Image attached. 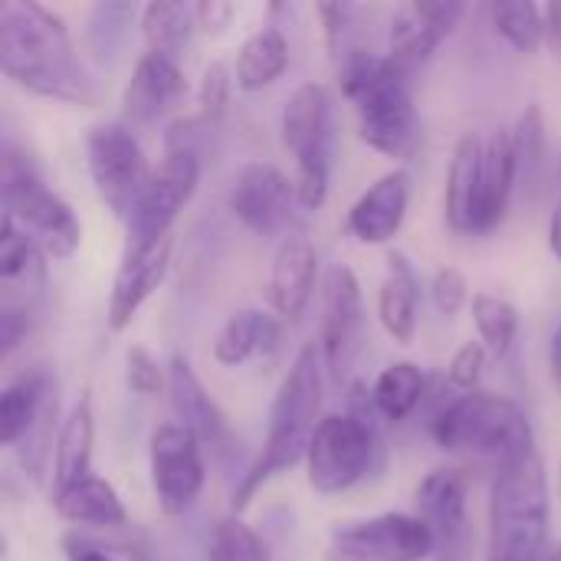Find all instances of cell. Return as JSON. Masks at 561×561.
Segmentation results:
<instances>
[{
	"instance_id": "cell-27",
	"label": "cell",
	"mask_w": 561,
	"mask_h": 561,
	"mask_svg": "<svg viewBox=\"0 0 561 561\" xmlns=\"http://www.w3.org/2000/svg\"><path fill=\"white\" fill-rule=\"evenodd\" d=\"M53 510L69 526H89V529H125L128 510L118 496V490L102 477H85L69 490L53 493Z\"/></svg>"
},
{
	"instance_id": "cell-9",
	"label": "cell",
	"mask_w": 561,
	"mask_h": 561,
	"mask_svg": "<svg viewBox=\"0 0 561 561\" xmlns=\"http://www.w3.org/2000/svg\"><path fill=\"white\" fill-rule=\"evenodd\" d=\"M201 184V151L164 148L161 161L148 171V181L125 220V253H145L171 240L174 220L191 204Z\"/></svg>"
},
{
	"instance_id": "cell-14",
	"label": "cell",
	"mask_w": 561,
	"mask_h": 561,
	"mask_svg": "<svg viewBox=\"0 0 561 561\" xmlns=\"http://www.w3.org/2000/svg\"><path fill=\"white\" fill-rule=\"evenodd\" d=\"M414 516L434 536V561H470L473 526H470V480L463 470L440 467L427 473L414 490Z\"/></svg>"
},
{
	"instance_id": "cell-1",
	"label": "cell",
	"mask_w": 561,
	"mask_h": 561,
	"mask_svg": "<svg viewBox=\"0 0 561 561\" xmlns=\"http://www.w3.org/2000/svg\"><path fill=\"white\" fill-rule=\"evenodd\" d=\"M0 72L30 95L95 108L102 89L76 56L59 13L36 0L0 3Z\"/></svg>"
},
{
	"instance_id": "cell-48",
	"label": "cell",
	"mask_w": 561,
	"mask_h": 561,
	"mask_svg": "<svg viewBox=\"0 0 561 561\" xmlns=\"http://www.w3.org/2000/svg\"><path fill=\"white\" fill-rule=\"evenodd\" d=\"M546 561H561V546H552V549L546 552Z\"/></svg>"
},
{
	"instance_id": "cell-5",
	"label": "cell",
	"mask_w": 561,
	"mask_h": 561,
	"mask_svg": "<svg viewBox=\"0 0 561 561\" xmlns=\"http://www.w3.org/2000/svg\"><path fill=\"white\" fill-rule=\"evenodd\" d=\"M549 477L539 450L493 470L490 483V552L486 561H546L549 542Z\"/></svg>"
},
{
	"instance_id": "cell-30",
	"label": "cell",
	"mask_w": 561,
	"mask_h": 561,
	"mask_svg": "<svg viewBox=\"0 0 561 561\" xmlns=\"http://www.w3.org/2000/svg\"><path fill=\"white\" fill-rule=\"evenodd\" d=\"M424 394H427V371L417 362H391L388 368H381V375L371 385L375 408L381 421L391 424L408 421L424 401Z\"/></svg>"
},
{
	"instance_id": "cell-39",
	"label": "cell",
	"mask_w": 561,
	"mask_h": 561,
	"mask_svg": "<svg viewBox=\"0 0 561 561\" xmlns=\"http://www.w3.org/2000/svg\"><path fill=\"white\" fill-rule=\"evenodd\" d=\"M125 378H128V388L141 398H154L168 388V368L145 345H128Z\"/></svg>"
},
{
	"instance_id": "cell-16",
	"label": "cell",
	"mask_w": 561,
	"mask_h": 561,
	"mask_svg": "<svg viewBox=\"0 0 561 561\" xmlns=\"http://www.w3.org/2000/svg\"><path fill=\"white\" fill-rule=\"evenodd\" d=\"M463 13L467 7L454 0H414L398 7L388 26V56L414 76L457 30Z\"/></svg>"
},
{
	"instance_id": "cell-8",
	"label": "cell",
	"mask_w": 561,
	"mask_h": 561,
	"mask_svg": "<svg viewBox=\"0 0 561 561\" xmlns=\"http://www.w3.org/2000/svg\"><path fill=\"white\" fill-rule=\"evenodd\" d=\"M332 92L325 82H302L279 115V138L296 164V187L306 214L322 210L332 184Z\"/></svg>"
},
{
	"instance_id": "cell-31",
	"label": "cell",
	"mask_w": 561,
	"mask_h": 561,
	"mask_svg": "<svg viewBox=\"0 0 561 561\" xmlns=\"http://www.w3.org/2000/svg\"><path fill=\"white\" fill-rule=\"evenodd\" d=\"M194 26H197L194 3H181V0H151L138 13L145 49L164 53V56H181Z\"/></svg>"
},
{
	"instance_id": "cell-24",
	"label": "cell",
	"mask_w": 561,
	"mask_h": 561,
	"mask_svg": "<svg viewBox=\"0 0 561 561\" xmlns=\"http://www.w3.org/2000/svg\"><path fill=\"white\" fill-rule=\"evenodd\" d=\"M417 309H421V279L408 253L388 250L385 276L378 286V322L398 342L411 345L417 335Z\"/></svg>"
},
{
	"instance_id": "cell-11",
	"label": "cell",
	"mask_w": 561,
	"mask_h": 561,
	"mask_svg": "<svg viewBox=\"0 0 561 561\" xmlns=\"http://www.w3.org/2000/svg\"><path fill=\"white\" fill-rule=\"evenodd\" d=\"M434 536L414 513H378L335 523L325 561H427Z\"/></svg>"
},
{
	"instance_id": "cell-22",
	"label": "cell",
	"mask_w": 561,
	"mask_h": 561,
	"mask_svg": "<svg viewBox=\"0 0 561 561\" xmlns=\"http://www.w3.org/2000/svg\"><path fill=\"white\" fill-rule=\"evenodd\" d=\"M516 187H519V174H516L513 135L506 128H493L490 135H483L480 194H477V214H473V233L470 237H486L506 220V210H510Z\"/></svg>"
},
{
	"instance_id": "cell-29",
	"label": "cell",
	"mask_w": 561,
	"mask_h": 561,
	"mask_svg": "<svg viewBox=\"0 0 561 561\" xmlns=\"http://www.w3.org/2000/svg\"><path fill=\"white\" fill-rule=\"evenodd\" d=\"M289 69V39L279 26H260L250 33L237 53L233 79L243 92L270 89Z\"/></svg>"
},
{
	"instance_id": "cell-4",
	"label": "cell",
	"mask_w": 561,
	"mask_h": 561,
	"mask_svg": "<svg viewBox=\"0 0 561 561\" xmlns=\"http://www.w3.org/2000/svg\"><path fill=\"white\" fill-rule=\"evenodd\" d=\"M345 391V411L322 417L306 457V480L319 496L348 493L362 480L378 477L388 463L371 388L365 381H352Z\"/></svg>"
},
{
	"instance_id": "cell-3",
	"label": "cell",
	"mask_w": 561,
	"mask_h": 561,
	"mask_svg": "<svg viewBox=\"0 0 561 561\" xmlns=\"http://www.w3.org/2000/svg\"><path fill=\"white\" fill-rule=\"evenodd\" d=\"M342 95L358 112V138L385 158H411L421 145V118L414 108V76L388 53L358 56L335 66Z\"/></svg>"
},
{
	"instance_id": "cell-25",
	"label": "cell",
	"mask_w": 561,
	"mask_h": 561,
	"mask_svg": "<svg viewBox=\"0 0 561 561\" xmlns=\"http://www.w3.org/2000/svg\"><path fill=\"white\" fill-rule=\"evenodd\" d=\"M283 345V322L266 309H240L233 312L217 339H214V362L224 368H240L253 358H276Z\"/></svg>"
},
{
	"instance_id": "cell-13",
	"label": "cell",
	"mask_w": 561,
	"mask_h": 561,
	"mask_svg": "<svg viewBox=\"0 0 561 561\" xmlns=\"http://www.w3.org/2000/svg\"><path fill=\"white\" fill-rule=\"evenodd\" d=\"M148 473L161 513L184 516L201 500L207 483L204 444L178 421L158 424L148 437Z\"/></svg>"
},
{
	"instance_id": "cell-47",
	"label": "cell",
	"mask_w": 561,
	"mask_h": 561,
	"mask_svg": "<svg viewBox=\"0 0 561 561\" xmlns=\"http://www.w3.org/2000/svg\"><path fill=\"white\" fill-rule=\"evenodd\" d=\"M549 250L561 263V197L559 204H556V210H552V220H549Z\"/></svg>"
},
{
	"instance_id": "cell-42",
	"label": "cell",
	"mask_w": 561,
	"mask_h": 561,
	"mask_svg": "<svg viewBox=\"0 0 561 561\" xmlns=\"http://www.w3.org/2000/svg\"><path fill=\"white\" fill-rule=\"evenodd\" d=\"M33 329V312L23 299H13L3 293V302H0V358L7 362L30 335Z\"/></svg>"
},
{
	"instance_id": "cell-20",
	"label": "cell",
	"mask_w": 561,
	"mask_h": 561,
	"mask_svg": "<svg viewBox=\"0 0 561 561\" xmlns=\"http://www.w3.org/2000/svg\"><path fill=\"white\" fill-rule=\"evenodd\" d=\"M319 279V253L302 233L279 240L270 266V306L279 322H299L312 302Z\"/></svg>"
},
{
	"instance_id": "cell-12",
	"label": "cell",
	"mask_w": 561,
	"mask_h": 561,
	"mask_svg": "<svg viewBox=\"0 0 561 561\" xmlns=\"http://www.w3.org/2000/svg\"><path fill=\"white\" fill-rule=\"evenodd\" d=\"M365 332V296L352 266L339 263L325 273L322 283V319H319V352L325 375L335 388H348V375L362 352Z\"/></svg>"
},
{
	"instance_id": "cell-21",
	"label": "cell",
	"mask_w": 561,
	"mask_h": 561,
	"mask_svg": "<svg viewBox=\"0 0 561 561\" xmlns=\"http://www.w3.org/2000/svg\"><path fill=\"white\" fill-rule=\"evenodd\" d=\"M171 250H174V237L145 253H122V263L108 293V309H105L112 332H125L141 312V306L154 296V289L161 286L171 266Z\"/></svg>"
},
{
	"instance_id": "cell-41",
	"label": "cell",
	"mask_w": 561,
	"mask_h": 561,
	"mask_svg": "<svg viewBox=\"0 0 561 561\" xmlns=\"http://www.w3.org/2000/svg\"><path fill=\"white\" fill-rule=\"evenodd\" d=\"M431 299L440 316H457L460 309H467L473 299H470V283H467L463 270L440 266L431 279Z\"/></svg>"
},
{
	"instance_id": "cell-19",
	"label": "cell",
	"mask_w": 561,
	"mask_h": 561,
	"mask_svg": "<svg viewBox=\"0 0 561 561\" xmlns=\"http://www.w3.org/2000/svg\"><path fill=\"white\" fill-rule=\"evenodd\" d=\"M187 92V79L178 56L145 49L131 69V79L122 92V122L128 128L158 122L168 108H174Z\"/></svg>"
},
{
	"instance_id": "cell-18",
	"label": "cell",
	"mask_w": 561,
	"mask_h": 561,
	"mask_svg": "<svg viewBox=\"0 0 561 561\" xmlns=\"http://www.w3.org/2000/svg\"><path fill=\"white\" fill-rule=\"evenodd\" d=\"M408 207H411V174L404 168H391L355 197L345 227L358 243L385 247L401 233L408 220Z\"/></svg>"
},
{
	"instance_id": "cell-34",
	"label": "cell",
	"mask_w": 561,
	"mask_h": 561,
	"mask_svg": "<svg viewBox=\"0 0 561 561\" xmlns=\"http://www.w3.org/2000/svg\"><path fill=\"white\" fill-rule=\"evenodd\" d=\"M43 247L30 230H23L10 214H0V279L7 289L13 283H43Z\"/></svg>"
},
{
	"instance_id": "cell-10",
	"label": "cell",
	"mask_w": 561,
	"mask_h": 561,
	"mask_svg": "<svg viewBox=\"0 0 561 561\" xmlns=\"http://www.w3.org/2000/svg\"><path fill=\"white\" fill-rule=\"evenodd\" d=\"M85 164L95 187V197L115 220H128L145 181L148 161L125 122H99L85 135Z\"/></svg>"
},
{
	"instance_id": "cell-32",
	"label": "cell",
	"mask_w": 561,
	"mask_h": 561,
	"mask_svg": "<svg viewBox=\"0 0 561 561\" xmlns=\"http://www.w3.org/2000/svg\"><path fill=\"white\" fill-rule=\"evenodd\" d=\"M510 135H513L519 187L529 194H539L546 171H549V125H546L542 105L539 102L526 105V112L516 118V128Z\"/></svg>"
},
{
	"instance_id": "cell-23",
	"label": "cell",
	"mask_w": 561,
	"mask_h": 561,
	"mask_svg": "<svg viewBox=\"0 0 561 561\" xmlns=\"http://www.w3.org/2000/svg\"><path fill=\"white\" fill-rule=\"evenodd\" d=\"M56 404V381L46 368L13 375L0 391V444L16 450Z\"/></svg>"
},
{
	"instance_id": "cell-7",
	"label": "cell",
	"mask_w": 561,
	"mask_h": 561,
	"mask_svg": "<svg viewBox=\"0 0 561 561\" xmlns=\"http://www.w3.org/2000/svg\"><path fill=\"white\" fill-rule=\"evenodd\" d=\"M3 214L36 237L49 260H69L82 243V224L76 210L46 184L39 164L13 141L3 145L0 158Z\"/></svg>"
},
{
	"instance_id": "cell-46",
	"label": "cell",
	"mask_w": 561,
	"mask_h": 561,
	"mask_svg": "<svg viewBox=\"0 0 561 561\" xmlns=\"http://www.w3.org/2000/svg\"><path fill=\"white\" fill-rule=\"evenodd\" d=\"M549 378L556 385V391L561 394V319L552 332V342H549Z\"/></svg>"
},
{
	"instance_id": "cell-35",
	"label": "cell",
	"mask_w": 561,
	"mask_h": 561,
	"mask_svg": "<svg viewBox=\"0 0 561 561\" xmlns=\"http://www.w3.org/2000/svg\"><path fill=\"white\" fill-rule=\"evenodd\" d=\"M493 30L516 49V53H539L546 46V7L529 0H506L490 7Z\"/></svg>"
},
{
	"instance_id": "cell-37",
	"label": "cell",
	"mask_w": 561,
	"mask_h": 561,
	"mask_svg": "<svg viewBox=\"0 0 561 561\" xmlns=\"http://www.w3.org/2000/svg\"><path fill=\"white\" fill-rule=\"evenodd\" d=\"M141 10H135L131 3H99L92 10V20H89V46L99 59L105 56H115V49L122 46L131 20L138 16Z\"/></svg>"
},
{
	"instance_id": "cell-50",
	"label": "cell",
	"mask_w": 561,
	"mask_h": 561,
	"mask_svg": "<svg viewBox=\"0 0 561 561\" xmlns=\"http://www.w3.org/2000/svg\"><path fill=\"white\" fill-rule=\"evenodd\" d=\"M559 178H561V161H559Z\"/></svg>"
},
{
	"instance_id": "cell-36",
	"label": "cell",
	"mask_w": 561,
	"mask_h": 561,
	"mask_svg": "<svg viewBox=\"0 0 561 561\" xmlns=\"http://www.w3.org/2000/svg\"><path fill=\"white\" fill-rule=\"evenodd\" d=\"M207 561H270V546L243 516L230 513L210 533Z\"/></svg>"
},
{
	"instance_id": "cell-28",
	"label": "cell",
	"mask_w": 561,
	"mask_h": 561,
	"mask_svg": "<svg viewBox=\"0 0 561 561\" xmlns=\"http://www.w3.org/2000/svg\"><path fill=\"white\" fill-rule=\"evenodd\" d=\"M480 158H483V135L467 131L454 148L447 191H444L447 227L460 237L473 233V214H477V194H480Z\"/></svg>"
},
{
	"instance_id": "cell-2",
	"label": "cell",
	"mask_w": 561,
	"mask_h": 561,
	"mask_svg": "<svg viewBox=\"0 0 561 561\" xmlns=\"http://www.w3.org/2000/svg\"><path fill=\"white\" fill-rule=\"evenodd\" d=\"M325 365H322V352L316 342L302 345L289 365V371L283 375L276 398L270 404V417H266V440L263 450L256 454V460L243 470L240 483L233 486V513L240 516L253 496L276 480L279 473H289L293 467L306 463L312 437L322 424V391H325Z\"/></svg>"
},
{
	"instance_id": "cell-33",
	"label": "cell",
	"mask_w": 561,
	"mask_h": 561,
	"mask_svg": "<svg viewBox=\"0 0 561 561\" xmlns=\"http://www.w3.org/2000/svg\"><path fill=\"white\" fill-rule=\"evenodd\" d=\"M477 342L490 352L493 362H506L519 339V309L493 293H477L470 302Z\"/></svg>"
},
{
	"instance_id": "cell-6",
	"label": "cell",
	"mask_w": 561,
	"mask_h": 561,
	"mask_svg": "<svg viewBox=\"0 0 561 561\" xmlns=\"http://www.w3.org/2000/svg\"><path fill=\"white\" fill-rule=\"evenodd\" d=\"M431 437L450 454L490 460L493 470L529 450H539L526 411L513 398L483 388L450 398L431 421Z\"/></svg>"
},
{
	"instance_id": "cell-17",
	"label": "cell",
	"mask_w": 561,
	"mask_h": 561,
	"mask_svg": "<svg viewBox=\"0 0 561 561\" xmlns=\"http://www.w3.org/2000/svg\"><path fill=\"white\" fill-rule=\"evenodd\" d=\"M168 398H171L174 421L184 431H191L204 447H210L217 454H227L233 447V431L227 424L224 408L204 388V381L197 378V371L184 352H174L168 362Z\"/></svg>"
},
{
	"instance_id": "cell-38",
	"label": "cell",
	"mask_w": 561,
	"mask_h": 561,
	"mask_svg": "<svg viewBox=\"0 0 561 561\" xmlns=\"http://www.w3.org/2000/svg\"><path fill=\"white\" fill-rule=\"evenodd\" d=\"M233 72L227 69V62H210L201 76V85H197V118L207 125V128H217L220 118L227 115V105H230V92H233Z\"/></svg>"
},
{
	"instance_id": "cell-44",
	"label": "cell",
	"mask_w": 561,
	"mask_h": 561,
	"mask_svg": "<svg viewBox=\"0 0 561 561\" xmlns=\"http://www.w3.org/2000/svg\"><path fill=\"white\" fill-rule=\"evenodd\" d=\"M62 552H66V561H115L102 546L89 542V539L79 536V533L62 536Z\"/></svg>"
},
{
	"instance_id": "cell-49",
	"label": "cell",
	"mask_w": 561,
	"mask_h": 561,
	"mask_svg": "<svg viewBox=\"0 0 561 561\" xmlns=\"http://www.w3.org/2000/svg\"><path fill=\"white\" fill-rule=\"evenodd\" d=\"M559 503H561V460H559Z\"/></svg>"
},
{
	"instance_id": "cell-15",
	"label": "cell",
	"mask_w": 561,
	"mask_h": 561,
	"mask_svg": "<svg viewBox=\"0 0 561 561\" xmlns=\"http://www.w3.org/2000/svg\"><path fill=\"white\" fill-rule=\"evenodd\" d=\"M227 207L256 237H279L306 214L296 181L270 161H250L237 171Z\"/></svg>"
},
{
	"instance_id": "cell-40",
	"label": "cell",
	"mask_w": 561,
	"mask_h": 561,
	"mask_svg": "<svg viewBox=\"0 0 561 561\" xmlns=\"http://www.w3.org/2000/svg\"><path fill=\"white\" fill-rule=\"evenodd\" d=\"M490 362V352L480 345V342H463L450 365H447V381L457 394H470V391H480V381H483V368Z\"/></svg>"
},
{
	"instance_id": "cell-45",
	"label": "cell",
	"mask_w": 561,
	"mask_h": 561,
	"mask_svg": "<svg viewBox=\"0 0 561 561\" xmlns=\"http://www.w3.org/2000/svg\"><path fill=\"white\" fill-rule=\"evenodd\" d=\"M546 46L561 62V0L546 7Z\"/></svg>"
},
{
	"instance_id": "cell-43",
	"label": "cell",
	"mask_w": 561,
	"mask_h": 561,
	"mask_svg": "<svg viewBox=\"0 0 561 561\" xmlns=\"http://www.w3.org/2000/svg\"><path fill=\"white\" fill-rule=\"evenodd\" d=\"M194 13H197V26L204 33H214L217 36V33H224L230 26L237 7L227 3V0H201V3H194Z\"/></svg>"
},
{
	"instance_id": "cell-26",
	"label": "cell",
	"mask_w": 561,
	"mask_h": 561,
	"mask_svg": "<svg viewBox=\"0 0 561 561\" xmlns=\"http://www.w3.org/2000/svg\"><path fill=\"white\" fill-rule=\"evenodd\" d=\"M92 447H95V411L89 391L69 408L59 424L56 447H53V493L76 486L79 480L92 477Z\"/></svg>"
}]
</instances>
